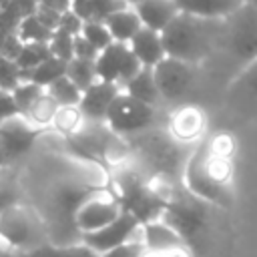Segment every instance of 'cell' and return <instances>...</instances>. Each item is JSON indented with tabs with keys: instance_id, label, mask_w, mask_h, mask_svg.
Instances as JSON below:
<instances>
[{
	"instance_id": "obj_29",
	"label": "cell",
	"mask_w": 257,
	"mask_h": 257,
	"mask_svg": "<svg viewBox=\"0 0 257 257\" xmlns=\"http://www.w3.org/2000/svg\"><path fill=\"white\" fill-rule=\"evenodd\" d=\"M38 257H100L94 249H90L84 243L74 245H52V247H40L36 251Z\"/></svg>"
},
{
	"instance_id": "obj_35",
	"label": "cell",
	"mask_w": 257,
	"mask_h": 257,
	"mask_svg": "<svg viewBox=\"0 0 257 257\" xmlns=\"http://www.w3.org/2000/svg\"><path fill=\"white\" fill-rule=\"evenodd\" d=\"M100 257H143V245L141 243H124L120 247H114L106 253H102Z\"/></svg>"
},
{
	"instance_id": "obj_17",
	"label": "cell",
	"mask_w": 257,
	"mask_h": 257,
	"mask_svg": "<svg viewBox=\"0 0 257 257\" xmlns=\"http://www.w3.org/2000/svg\"><path fill=\"white\" fill-rule=\"evenodd\" d=\"M135 10H137L143 26L157 30V32H163L181 14L175 0H149V2L135 6Z\"/></svg>"
},
{
	"instance_id": "obj_10",
	"label": "cell",
	"mask_w": 257,
	"mask_h": 257,
	"mask_svg": "<svg viewBox=\"0 0 257 257\" xmlns=\"http://www.w3.org/2000/svg\"><path fill=\"white\" fill-rule=\"evenodd\" d=\"M40 219L24 207H14L0 215V239L20 249H40Z\"/></svg>"
},
{
	"instance_id": "obj_1",
	"label": "cell",
	"mask_w": 257,
	"mask_h": 257,
	"mask_svg": "<svg viewBox=\"0 0 257 257\" xmlns=\"http://www.w3.org/2000/svg\"><path fill=\"white\" fill-rule=\"evenodd\" d=\"M94 197H100L98 189L80 181H58L50 189L44 205V225L54 245H74L76 241L82 243L76 215L82 205Z\"/></svg>"
},
{
	"instance_id": "obj_37",
	"label": "cell",
	"mask_w": 257,
	"mask_h": 257,
	"mask_svg": "<svg viewBox=\"0 0 257 257\" xmlns=\"http://www.w3.org/2000/svg\"><path fill=\"white\" fill-rule=\"evenodd\" d=\"M124 2H126L128 6H133V8H135V6H139V4H143V2H149V0H124Z\"/></svg>"
},
{
	"instance_id": "obj_3",
	"label": "cell",
	"mask_w": 257,
	"mask_h": 257,
	"mask_svg": "<svg viewBox=\"0 0 257 257\" xmlns=\"http://www.w3.org/2000/svg\"><path fill=\"white\" fill-rule=\"evenodd\" d=\"M219 42L243 64L257 60V8L245 2L231 16L221 20Z\"/></svg>"
},
{
	"instance_id": "obj_15",
	"label": "cell",
	"mask_w": 257,
	"mask_h": 257,
	"mask_svg": "<svg viewBox=\"0 0 257 257\" xmlns=\"http://www.w3.org/2000/svg\"><path fill=\"white\" fill-rule=\"evenodd\" d=\"M183 14L203 20H225L247 0H175Z\"/></svg>"
},
{
	"instance_id": "obj_9",
	"label": "cell",
	"mask_w": 257,
	"mask_h": 257,
	"mask_svg": "<svg viewBox=\"0 0 257 257\" xmlns=\"http://www.w3.org/2000/svg\"><path fill=\"white\" fill-rule=\"evenodd\" d=\"M96 64V76L98 80L104 82H114L120 88L135 76L139 74L145 66L139 62V58L133 54L131 46L124 42H112L94 60Z\"/></svg>"
},
{
	"instance_id": "obj_16",
	"label": "cell",
	"mask_w": 257,
	"mask_h": 257,
	"mask_svg": "<svg viewBox=\"0 0 257 257\" xmlns=\"http://www.w3.org/2000/svg\"><path fill=\"white\" fill-rule=\"evenodd\" d=\"M133 54L139 58V62L145 66V68H155L165 56V46H163V36L161 32L157 30H151L147 26H143L135 36L133 40L128 42Z\"/></svg>"
},
{
	"instance_id": "obj_22",
	"label": "cell",
	"mask_w": 257,
	"mask_h": 257,
	"mask_svg": "<svg viewBox=\"0 0 257 257\" xmlns=\"http://www.w3.org/2000/svg\"><path fill=\"white\" fill-rule=\"evenodd\" d=\"M46 92L50 94V98L58 104V108H70V106H78L80 98H82V90L68 78V76H62L58 78L56 82H52Z\"/></svg>"
},
{
	"instance_id": "obj_11",
	"label": "cell",
	"mask_w": 257,
	"mask_h": 257,
	"mask_svg": "<svg viewBox=\"0 0 257 257\" xmlns=\"http://www.w3.org/2000/svg\"><path fill=\"white\" fill-rule=\"evenodd\" d=\"M153 74H155V82L159 86L161 98L175 102L181 96H185V92L191 88L195 80V64L165 56L153 68Z\"/></svg>"
},
{
	"instance_id": "obj_13",
	"label": "cell",
	"mask_w": 257,
	"mask_h": 257,
	"mask_svg": "<svg viewBox=\"0 0 257 257\" xmlns=\"http://www.w3.org/2000/svg\"><path fill=\"white\" fill-rule=\"evenodd\" d=\"M120 92H122V88L118 84L96 80L94 84H90L82 92V98L78 102L80 118L90 122V124H104L108 108H110V104L114 102V98Z\"/></svg>"
},
{
	"instance_id": "obj_27",
	"label": "cell",
	"mask_w": 257,
	"mask_h": 257,
	"mask_svg": "<svg viewBox=\"0 0 257 257\" xmlns=\"http://www.w3.org/2000/svg\"><path fill=\"white\" fill-rule=\"evenodd\" d=\"M44 92H46V88H42V86L30 82V80L20 82V84L12 90V96H14V102H16V106H18L20 114H22V116H28V112L36 106V102L44 96Z\"/></svg>"
},
{
	"instance_id": "obj_25",
	"label": "cell",
	"mask_w": 257,
	"mask_h": 257,
	"mask_svg": "<svg viewBox=\"0 0 257 257\" xmlns=\"http://www.w3.org/2000/svg\"><path fill=\"white\" fill-rule=\"evenodd\" d=\"M50 56H52V52H50L48 42H28V44H24L22 50H20V54L16 56V64L22 70V80H24V74L26 72H30L32 68H36L40 62H44Z\"/></svg>"
},
{
	"instance_id": "obj_30",
	"label": "cell",
	"mask_w": 257,
	"mask_h": 257,
	"mask_svg": "<svg viewBox=\"0 0 257 257\" xmlns=\"http://www.w3.org/2000/svg\"><path fill=\"white\" fill-rule=\"evenodd\" d=\"M48 46H50L52 56H56L64 62H70L74 58V36L72 34H66L62 30H54L52 38L48 40Z\"/></svg>"
},
{
	"instance_id": "obj_6",
	"label": "cell",
	"mask_w": 257,
	"mask_h": 257,
	"mask_svg": "<svg viewBox=\"0 0 257 257\" xmlns=\"http://www.w3.org/2000/svg\"><path fill=\"white\" fill-rule=\"evenodd\" d=\"M42 133V126L30 122L22 114L8 118L0 126V169H6L24 159L32 151Z\"/></svg>"
},
{
	"instance_id": "obj_38",
	"label": "cell",
	"mask_w": 257,
	"mask_h": 257,
	"mask_svg": "<svg viewBox=\"0 0 257 257\" xmlns=\"http://www.w3.org/2000/svg\"><path fill=\"white\" fill-rule=\"evenodd\" d=\"M247 2H249L251 6H255V8H257V0H247Z\"/></svg>"
},
{
	"instance_id": "obj_24",
	"label": "cell",
	"mask_w": 257,
	"mask_h": 257,
	"mask_svg": "<svg viewBox=\"0 0 257 257\" xmlns=\"http://www.w3.org/2000/svg\"><path fill=\"white\" fill-rule=\"evenodd\" d=\"M20 185L16 179V173L10 171V167L0 169V215L20 205Z\"/></svg>"
},
{
	"instance_id": "obj_12",
	"label": "cell",
	"mask_w": 257,
	"mask_h": 257,
	"mask_svg": "<svg viewBox=\"0 0 257 257\" xmlns=\"http://www.w3.org/2000/svg\"><path fill=\"white\" fill-rule=\"evenodd\" d=\"M139 227H141V223L131 213H120L112 223L104 225L102 229L92 231V233H84L82 243L88 245L90 249H94L98 255H102L114 247L128 243Z\"/></svg>"
},
{
	"instance_id": "obj_4",
	"label": "cell",
	"mask_w": 257,
	"mask_h": 257,
	"mask_svg": "<svg viewBox=\"0 0 257 257\" xmlns=\"http://www.w3.org/2000/svg\"><path fill=\"white\" fill-rule=\"evenodd\" d=\"M116 201L120 205V211L131 213L141 223V227L151 221L161 219V215L167 207V199L161 197L159 193H155L147 183H143L133 173L118 175Z\"/></svg>"
},
{
	"instance_id": "obj_34",
	"label": "cell",
	"mask_w": 257,
	"mask_h": 257,
	"mask_svg": "<svg viewBox=\"0 0 257 257\" xmlns=\"http://www.w3.org/2000/svg\"><path fill=\"white\" fill-rule=\"evenodd\" d=\"M100 52L84 38V36H74V58H84V60H96Z\"/></svg>"
},
{
	"instance_id": "obj_32",
	"label": "cell",
	"mask_w": 257,
	"mask_h": 257,
	"mask_svg": "<svg viewBox=\"0 0 257 257\" xmlns=\"http://www.w3.org/2000/svg\"><path fill=\"white\" fill-rule=\"evenodd\" d=\"M82 22H84V20H82L76 12L66 10V12H62V16H60V24H58L56 30H62V32L72 34V36H78L80 30H82Z\"/></svg>"
},
{
	"instance_id": "obj_20",
	"label": "cell",
	"mask_w": 257,
	"mask_h": 257,
	"mask_svg": "<svg viewBox=\"0 0 257 257\" xmlns=\"http://www.w3.org/2000/svg\"><path fill=\"white\" fill-rule=\"evenodd\" d=\"M122 92H126L128 96L145 102V104H151V106H157L163 98H161V92H159V86L155 82V74H153V68H143L139 74H135L124 86H122Z\"/></svg>"
},
{
	"instance_id": "obj_14",
	"label": "cell",
	"mask_w": 257,
	"mask_h": 257,
	"mask_svg": "<svg viewBox=\"0 0 257 257\" xmlns=\"http://www.w3.org/2000/svg\"><path fill=\"white\" fill-rule=\"evenodd\" d=\"M120 205L116 199H102V197H94L88 203L82 205V209L76 215V225L80 229V233H92L102 229L104 225L112 223L118 215H120Z\"/></svg>"
},
{
	"instance_id": "obj_36",
	"label": "cell",
	"mask_w": 257,
	"mask_h": 257,
	"mask_svg": "<svg viewBox=\"0 0 257 257\" xmlns=\"http://www.w3.org/2000/svg\"><path fill=\"white\" fill-rule=\"evenodd\" d=\"M239 84L249 90L251 94L257 96V60H253L251 64H247V68L243 70V74L239 76Z\"/></svg>"
},
{
	"instance_id": "obj_18",
	"label": "cell",
	"mask_w": 257,
	"mask_h": 257,
	"mask_svg": "<svg viewBox=\"0 0 257 257\" xmlns=\"http://www.w3.org/2000/svg\"><path fill=\"white\" fill-rule=\"evenodd\" d=\"M143 241L155 253H167V251L171 253V251H177V249L185 247V241L179 237V233L173 231L161 219L143 225Z\"/></svg>"
},
{
	"instance_id": "obj_19",
	"label": "cell",
	"mask_w": 257,
	"mask_h": 257,
	"mask_svg": "<svg viewBox=\"0 0 257 257\" xmlns=\"http://www.w3.org/2000/svg\"><path fill=\"white\" fill-rule=\"evenodd\" d=\"M110 36L114 42H124L128 44L133 40V36L143 28V22L137 14V10L133 6H124L116 12H112L106 20H104Z\"/></svg>"
},
{
	"instance_id": "obj_23",
	"label": "cell",
	"mask_w": 257,
	"mask_h": 257,
	"mask_svg": "<svg viewBox=\"0 0 257 257\" xmlns=\"http://www.w3.org/2000/svg\"><path fill=\"white\" fill-rule=\"evenodd\" d=\"M16 34L24 44H28V42H48L54 32L50 28H46L34 12H30L20 18V22L16 26Z\"/></svg>"
},
{
	"instance_id": "obj_8",
	"label": "cell",
	"mask_w": 257,
	"mask_h": 257,
	"mask_svg": "<svg viewBox=\"0 0 257 257\" xmlns=\"http://www.w3.org/2000/svg\"><path fill=\"white\" fill-rule=\"evenodd\" d=\"M185 179H187V187H189L191 195H195L203 201L217 203L221 207L231 205V193L227 191L223 177H219V173L207 163V157L203 151H199L189 161Z\"/></svg>"
},
{
	"instance_id": "obj_7",
	"label": "cell",
	"mask_w": 257,
	"mask_h": 257,
	"mask_svg": "<svg viewBox=\"0 0 257 257\" xmlns=\"http://www.w3.org/2000/svg\"><path fill=\"white\" fill-rule=\"evenodd\" d=\"M157 120V106L145 104L126 92H120L114 102L108 108L106 114V126L112 133L118 135H135L149 126H153Z\"/></svg>"
},
{
	"instance_id": "obj_26",
	"label": "cell",
	"mask_w": 257,
	"mask_h": 257,
	"mask_svg": "<svg viewBox=\"0 0 257 257\" xmlns=\"http://www.w3.org/2000/svg\"><path fill=\"white\" fill-rule=\"evenodd\" d=\"M66 76L84 92L90 84H94L98 80V76H96V64H94V60L72 58L66 64Z\"/></svg>"
},
{
	"instance_id": "obj_31",
	"label": "cell",
	"mask_w": 257,
	"mask_h": 257,
	"mask_svg": "<svg viewBox=\"0 0 257 257\" xmlns=\"http://www.w3.org/2000/svg\"><path fill=\"white\" fill-rule=\"evenodd\" d=\"M20 82L24 80H22V70L16 64V60L0 56V90L12 92Z\"/></svg>"
},
{
	"instance_id": "obj_28",
	"label": "cell",
	"mask_w": 257,
	"mask_h": 257,
	"mask_svg": "<svg viewBox=\"0 0 257 257\" xmlns=\"http://www.w3.org/2000/svg\"><path fill=\"white\" fill-rule=\"evenodd\" d=\"M80 36H84L98 52L104 50L106 46H110L114 40L106 28L104 22H98V20H84L82 22V30H80Z\"/></svg>"
},
{
	"instance_id": "obj_2",
	"label": "cell",
	"mask_w": 257,
	"mask_h": 257,
	"mask_svg": "<svg viewBox=\"0 0 257 257\" xmlns=\"http://www.w3.org/2000/svg\"><path fill=\"white\" fill-rule=\"evenodd\" d=\"M161 36L167 56L197 64L207 58L215 42L221 40V20H203L181 12Z\"/></svg>"
},
{
	"instance_id": "obj_33",
	"label": "cell",
	"mask_w": 257,
	"mask_h": 257,
	"mask_svg": "<svg viewBox=\"0 0 257 257\" xmlns=\"http://www.w3.org/2000/svg\"><path fill=\"white\" fill-rule=\"evenodd\" d=\"M16 114H20V110H18V106H16V102H14L12 92L0 90V126H2L8 118H12V116H16Z\"/></svg>"
},
{
	"instance_id": "obj_5",
	"label": "cell",
	"mask_w": 257,
	"mask_h": 257,
	"mask_svg": "<svg viewBox=\"0 0 257 257\" xmlns=\"http://www.w3.org/2000/svg\"><path fill=\"white\" fill-rule=\"evenodd\" d=\"M161 221L167 223L187 245H197L207 227V209L203 199L177 195L167 199V207L161 215Z\"/></svg>"
},
{
	"instance_id": "obj_21",
	"label": "cell",
	"mask_w": 257,
	"mask_h": 257,
	"mask_svg": "<svg viewBox=\"0 0 257 257\" xmlns=\"http://www.w3.org/2000/svg\"><path fill=\"white\" fill-rule=\"evenodd\" d=\"M66 64L64 60L56 58V56H50L46 58L44 62H40L36 68H32L30 72L24 74V80H30L42 88H48L52 82H56L58 78L66 76Z\"/></svg>"
}]
</instances>
